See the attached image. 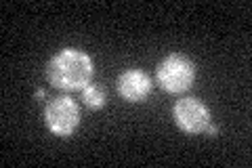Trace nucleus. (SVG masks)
Segmentation results:
<instances>
[{
  "instance_id": "20e7f679",
  "label": "nucleus",
  "mask_w": 252,
  "mask_h": 168,
  "mask_svg": "<svg viewBox=\"0 0 252 168\" xmlns=\"http://www.w3.org/2000/svg\"><path fill=\"white\" fill-rule=\"evenodd\" d=\"M172 120L183 133L200 134L210 124V109L198 97H183L172 105Z\"/></svg>"
},
{
  "instance_id": "39448f33",
  "label": "nucleus",
  "mask_w": 252,
  "mask_h": 168,
  "mask_svg": "<svg viewBox=\"0 0 252 168\" xmlns=\"http://www.w3.org/2000/svg\"><path fill=\"white\" fill-rule=\"evenodd\" d=\"M118 95L128 103H141L152 95V78L143 69H124L116 80Z\"/></svg>"
},
{
  "instance_id": "423d86ee",
  "label": "nucleus",
  "mask_w": 252,
  "mask_h": 168,
  "mask_svg": "<svg viewBox=\"0 0 252 168\" xmlns=\"http://www.w3.org/2000/svg\"><path fill=\"white\" fill-rule=\"evenodd\" d=\"M82 95V101H84V105L89 107V109H101L105 105V93L101 86L97 84H89V86H84V89L80 91Z\"/></svg>"
},
{
  "instance_id": "f257e3e1",
  "label": "nucleus",
  "mask_w": 252,
  "mask_h": 168,
  "mask_svg": "<svg viewBox=\"0 0 252 168\" xmlns=\"http://www.w3.org/2000/svg\"><path fill=\"white\" fill-rule=\"evenodd\" d=\"M94 76V63L89 53L76 46H65L53 55L46 63V80L53 89L72 93L82 91Z\"/></svg>"
},
{
  "instance_id": "7ed1b4c3",
  "label": "nucleus",
  "mask_w": 252,
  "mask_h": 168,
  "mask_svg": "<svg viewBox=\"0 0 252 168\" xmlns=\"http://www.w3.org/2000/svg\"><path fill=\"white\" fill-rule=\"evenodd\" d=\"M44 124L57 137H69L80 126V107L69 95L53 97L44 105Z\"/></svg>"
},
{
  "instance_id": "6e6552de",
  "label": "nucleus",
  "mask_w": 252,
  "mask_h": 168,
  "mask_svg": "<svg viewBox=\"0 0 252 168\" xmlns=\"http://www.w3.org/2000/svg\"><path fill=\"white\" fill-rule=\"evenodd\" d=\"M44 95H46V93H44L42 89H36V93H34V97H36L38 101H40V99H44Z\"/></svg>"
},
{
  "instance_id": "f03ea898",
  "label": "nucleus",
  "mask_w": 252,
  "mask_h": 168,
  "mask_svg": "<svg viewBox=\"0 0 252 168\" xmlns=\"http://www.w3.org/2000/svg\"><path fill=\"white\" fill-rule=\"evenodd\" d=\"M156 80L166 93H185L195 80V66L183 53H170L158 63Z\"/></svg>"
},
{
  "instance_id": "0eeeda50",
  "label": "nucleus",
  "mask_w": 252,
  "mask_h": 168,
  "mask_svg": "<svg viewBox=\"0 0 252 168\" xmlns=\"http://www.w3.org/2000/svg\"><path fill=\"white\" fill-rule=\"evenodd\" d=\"M204 133H206L208 137H217V134H219V129H217V126L212 124V122H210V124L206 126V131H204Z\"/></svg>"
}]
</instances>
